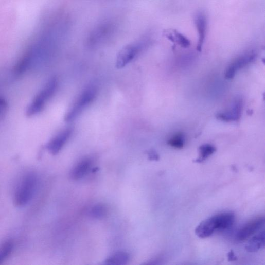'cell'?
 I'll return each mask as SVG.
<instances>
[{
	"label": "cell",
	"instance_id": "obj_14",
	"mask_svg": "<svg viewBox=\"0 0 265 265\" xmlns=\"http://www.w3.org/2000/svg\"><path fill=\"white\" fill-rule=\"evenodd\" d=\"M165 34L172 42L178 43L183 48H188L191 45L189 40L178 31L168 30Z\"/></svg>",
	"mask_w": 265,
	"mask_h": 265
},
{
	"label": "cell",
	"instance_id": "obj_7",
	"mask_svg": "<svg viewBox=\"0 0 265 265\" xmlns=\"http://www.w3.org/2000/svg\"><path fill=\"white\" fill-rule=\"evenodd\" d=\"M264 224V218H256L242 227L236 235V239L239 241H243L258 232Z\"/></svg>",
	"mask_w": 265,
	"mask_h": 265
},
{
	"label": "cell",
	"instance_id": "obj_8",
	"mask_svg": "<svg viewBox=\"0 0 265 265\" xmlns=\"http://www.w3.org/2000/svg\"><path fill=\"white\" fill-rule=\"evenodd\" d=\"M256 57V54L253 51H251L237 58L227 69L225 78L227 79H233L239 70L252 63Z\"/></svg>",
	"mask_w": 265,
	"mask_h": 265
},
{
	"label": "cell",
	"instance_id": "obj_12",
	"mask_svg": "<svg viewBox=\"0 0 265 265\" xmlns=\"http://www.w3.org/2000/svg\"><path fill=\"white\" fill-rule=\"evenodd\" d=\"M264 231L259 232L253 236L247 243L245 249L248 252L254 253L259 251L264 246Z\"/></svg>",
	"mask_w": 265,
	"mask_h": 265
},
{
	"label": "cell",
	"instance_id": "obj_21",
	"mask_svg": "<svg viewBox=\"0 0 265 265\" xmlns=\"http://www.w3.org/2000/svg\"><path fill=\"white\" fill-rule=\"evenodd\" d=\"M7 110L8 103L7 101L3 98H0V118L4 117Z\"/></svg>",
	"mask_w": 265,
	"mask_h": 265
},
{
	"label": "cell",
	"instance_id": "obj_5",
	"mask_svg": "<svg viewBox=\"0 0 265 265\" xmlns=\"http://www.w3.org/2000/svg\"><path fill=\"white\" fill-rule=\"evenodd\" d=\"M97 90L94 86L87 87L81 95L72 108L65 116V121L69 122L74 119L82 110L90 104L95 99Z\"/></svg>",
	"mask_w": 265,
	"mask_h": 265
},
{
	"label": "cell",
	"instance_id": "obj_18",
	"mask_svg": "<svg viewBox=\"0 0 265 265\" xmlns=\"http://www.w3.org/2000/svg\"><path fill=\"white\" fill-rule=\"evenodd\" d=\"M13 248L14 243L12 240H8L0 246V263L10 256Z\"/></svg>",
	"mask_w": 265,
	"mask_h": 265
},
{
	"label": "cell",
	"instance_id": "obj_2",
	"mask_svg": "<svg viewBox=\"0 0 265 265\" xmlns=\"http://www.w3.org/2000/svg\"><path fill=\"white\" fill-rule=\"evenodd\" d=\"M37 184V176L34 173L29 172L23 176L15 193L16 206L23 207L29 203L36 192Z\"/></svg>",
	"mask_w": 265,
	"mask_h": 265
},
{
	"label": "cell",
	"instance_id": "obj_22",
	"mask_svg": "<svg viewBox=\"0 0 265 265\" xmlns=\"http://www.w3.org/2000/svg\"><path fill=\"white\" fill-rule=\"evenodd\" d=\"M148 154L149 159L151 160L158 161L160 158L158 154L155 151L153 150H151L149 151H148Z\"/></svg>",
	"mask_w": 265,
	"mask_h": 265
},
{
	"label": "cell",
	"instance_id": "obj_19",
	"mask_svg": "<svg viewBox=\"0 0 265 265\" xmlns=\"http://www.w3.org/2000/svg\"><path fill=\"white\" fill-rule=\"evenodd\" d=\"M185 140V135L183 133H178L169 139L168 144L173 148L182 149L184 146Z\"/></svg>",
	"mask_w": 265,
	"mask_h": 265
},
{
	"label": "cell",
	"instance_id": "obj_11",
	"mask_svg": "<svg viewBox=\"0 0 265 265\" xmlns=\"http://www.w3.org/2000/svg\"><path fill=\"white\" fill-rule=\"evenodd\" d=\"M242 108V100L240 99H236L234 102L229 111L218 114L217 118L226 122L237 121L241 117Z\"/></svg>",
	"mask_w": 265,
	"mask_h": 265
},
{
	"label": "cell",
	"instance_id": "obj_20",
	"mask_svg": "<svg viewBox=\"0 0 265 265\" xmlns=\"http://www.w3.org/2000/svg\"><path fill=\"white\" fill-rule=\"evenodd\" d=\"M107 209L105 206L99 204L95 206L91 211V215L95 219H102L105 217Z\"/></svg>",
	"mask_w": 265,
	"mask_h": 265
},
{
	"label": "cell",
	"instance_id": "obj_6",
	"mask_svg": "<svg viewBox=\"0 0 265 265\" xmlns=\"http://www.w3.org/2000/svg\"><path fill=\"white\" fill-rule=\"evenodd\" d=\"M115 29V24L113 22H104L93 30L90 35L89 40L92 43L101 42L112 36Z\"/></svg>",
	"mask_w": 265,
	"mask_h": 265
},
{
	"label": "cell",
	"instance_id": "obj_4",
	"mask_svg": "<svg viewBox=\"0 0 265 265\" xmlns=\"http://www.w3.org/2000/svg\"><path fill=\"white\" fill-rule=\"evenodd\" d=\"M149 40L144 39L126 46L119 52L116 61L118 68H122L129 64L147 46Z\"/></svg>",
	"mask_w": 265,
	"mask_h": 265
},
{
	"label": "cell",
	"instance_id": "obj_16",
	"mask_svg": "<svg viewBox=\"0 0 265 265\" xmlns=\"http://www.w3.org/2000/svg\"><path fill=\"white\" fill-rule=\"evenodd\" d=\"M129 260V255L125 252H118L109 257L105 262L106 264L112 265H123Z\"/></svg>",
	"mask_w": 265,
	"mask_h": 265
},
{
	"label": "cell",
	"instance_id": "obj_15",
	"mask_svg": "<svg viewBox=\"0 0 265 265\" xmlns=\"http://www.w3.org/2000/svg\"><path fill=\"white\" fill-rule=\"evenodd\" d=\"M32 60V52L28 51L18 61L14 67V72L16 75L23 74L29 67Z\"/></svg>",
	"mask_w": 265,
	"mask_h": 265
},
{
	"label": "cell",
	"instance_id": "obj_3",
	"mask_svg": "<svg viewBox=\"0 0 265 265\" xmlns=\"http://www.w3.org/2000/svg\"><path fill=\"white\" fill-rule=\"evenodd\" d=\"M57 86V79L55 78H51L29 105L27 110V115L31 116L40 112L54 94Z\"/></svg>",
	"mask_w": 265,
	"mask_h": 265
},
{
	"label": "cell",
	"instance_id": "obj_13",
	"mask_svg": "<svg viewBox=\"0 0 265 265\" xmlns=\"http://www.w3.org/2000/svg\"><path fill=\"white\" fill-rule=\"evenodd\" d=\"M92 167V161L90 159H84L79 162L73 169L71 173L72 178L74 180H79L83 178Z\"/></svg>",
	"mask_w": 265,
	"mask_h": 265
},
{
	"label": "cell",
	"instance_id": "obj_23",
	"mask_svg": "<svg viewBox=\"0 0 265 265\" xmlns=\"http://www.w3.org/2000/svg\"><path fill=\"white\" fill-rule=\"evenodd\" d=\"M228 259L229 261H233L237 260V257L235 256L234 252L233 250H231L228 254Z\"/></svg>",
	"mask_w": 265,
	"mask_h": 265
},
{
	"label": "cell",
	"instance_id": "obj_17",
	"mask_svg": "<svg viewBox=\"0 0 265 265\" xmlns=\"http://www.w3.org/2000/svg\"><path fill=\"white\" fill-rule=\"evenodd\" d=\"M216 151L215 146L210 144H204L199 148L200 156L195 162L202 163L213 154Z\"/></svg>",
	"mask_w": 265,
	"mask_h": 265
},
{
	"label": "cell",
	"instance_id": "obj_9",
	"mask_svg": "<svg viewBox=\"0 0 265 265\" xmlns=\"http://www.w3.org/2000/svg\"><path fill=\"white\" fill-rule=\"evenodd\" d=\"M195 22L198 36L197 50L201 51L207 35V20L206 15L203 12H199L195 17Z\"/></svg>",
	"mask_w": 265,
	"mask_h": 265
},
{
	"label": "cell",
	"instance_id": "obj_10",
	"mask_svg": "<svg viewBox=\"0 0 265 265\" xmlns=\"http://www.w3.org/2000/svg\"><path fill=\"white\" fill-rule=\"evenodd\" d=\"M72 129L67 128L52 138L47 144V149L52 154L59 152L71 135Z\"/></svg>",
	"mask_w": 265,
	"mask_h": 265
},
{
	"label": "cell",
	"instance_id": "obj_1",
	"mask_svg": "<svg viewBox=\"0 0 265 265\" xmlns=\"http://www.w3.org/2000/svg\"><path fill=\"white\" fill-rule=\"evenodd\" d=\"M235 216L232 212L221 213L203 221L196 229V235L204 239L211 236L216 231L225 230L234 224Z\"/></svg>",
	"mask_w": 265,
	"mask_h": 265
}]
</instances>
